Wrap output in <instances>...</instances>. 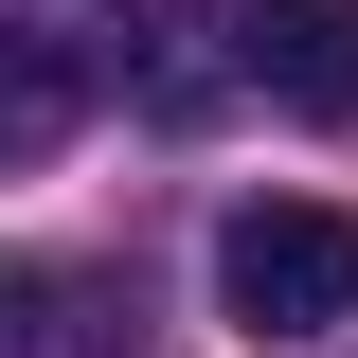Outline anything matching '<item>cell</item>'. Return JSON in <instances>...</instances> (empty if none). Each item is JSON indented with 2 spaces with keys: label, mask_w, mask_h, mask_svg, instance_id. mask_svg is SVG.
Masks as SVG:
<instances>
[{
  "label": "cell",
  "mask_w": 358,
  "mask_h": 358,
  "mask_svg": "<svg viewBox=\"0 0 358 358\" xmlns=\"http://www.w3.org/2000/svg\"><path fill=\"white\" fill-rule=\"evenodd\" d=\"M90 108H108V54L90 36H0V179H36Z\"/></svg>",
  "instance_id": "3"
},
{
  "label": "cell",
  "mask_w": 358,
  "mask_h": 358,
  "mask_svg": "<svg viewBox=\"0 0 358 358\" xmlns=\"http://www.w3.org/2000/svg\"><path fill=\"white\" fill-rule=\"evenodd\" d=\"M108 287L90 268H36V251H0V358H108Z\"/></svg>",
  "instance_id": "4"
},
{
  "label": "cell",
  "mask_w": 358,
  "mask_h": 358,
  "mask_svg": "<svg viewBox=\"0 0 358 358\" xmlns=\"http://www.w3.org/2000/svg\"><path fill=\"white\" fill-rule=\"evenodd\" d=\"M143 108H215V18H143Z\"/></svg>",
  "instance_id": "5"
},
{
  "label": "cell",
  "mask_w": 358,
  "mask_h": 358,
  "mask_svg": "<svg viewBox=\"0 0 358 358\" xmlns=\"http://www.w3.org/2000/svg\"><path fill=\"white\" fill-rule=\"evenodd\" d=\"M215 36H233V72H251L268 108H305V126H358V0H233Z\"/></svg>",
  "instance_id": "2"
},
{
  "label": "cell",
  "mask_w": 358,
  "mask_h": 358,
  "mask_svg": "<svg viewBox=\"0 0 358 358\" xmlns=\"http://www.w3.org/2000/svg\"><path fill=\"white\" fill-rule=\"evenodd\" d=\"M215 305L251 322V341L358 322V215H341V197H233V215H215Z\"/></svg>",
  "instance_id": "1"
}]
</instances>
